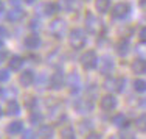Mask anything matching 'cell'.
<instances>
[{
  "label": "cell",
  "instance_id": "1",
  "mask_svg": "<svg viewBox=\"0 0 146 139\" xmlns=\"http://www.w3.org/2000/svg\"><path fill=\"white\" fill-rule=\"evenodd\" d=\"M68 41L73 48H82L86 44V33L81 28H73L68 34Z\"/></svg>",
  "mask_w": 146,
  "mask_h": 139
},
{
  "label": "cell",
  "instance_id": "2",
  "mask_svg": "<svg viewBox=\"0 0 146 139\" xmlns=\"http://www.w3.org/2000/svg\"><path fill=\"white\" fill-rule=\"evenodd\" d=\"M81 64L84 69H87V71H90V69H95L96 64H98V56H96V53L93 50H87L82 53L81 56Z\"/></svg>",
  "mask_w": 146,
  "mask_h": 139
},
{
  "label": "cell",
  "instance_id": "3",
  "mask_svg": "<svg viewBox=\"0 0 146 139\" xmlns=\"http://www.w3.org/2000/svg\"><path fill=\"white\" fill-rule=\"evenodd\" d=\"M129 11H131L129 3L120 2V3H117V5L112 8V17L113 19H123V17H126L127 14H129Z\"/></svg>",
  "mask_w": 146,
  "mask_h": 139
},
{
  "label": "cell",
  "instance_id": "4",
  "mask_svg": "<svg viewBox=\"0 0 146 139\" xmlns=\"http://www.w3.org/2000/svg\"><path fill=\"white\" fill-rule=\"evenodd\" d=\"M123 85H124L123 78H107L104 81V88L112 92H121L123 91Z\"/></svg>",
  "mask_w": 146,
  "mask_h": 139
},
{
  "label": "cell",
  "instance_id": "5",
  "mask_svg": "<svg viewBox=\"0 0 146 139\" xmlns=\"http://www.w3.org/2000/svg\"><path fill=\"white\" fill-rule=\"evenodd\" d=\"M86 27H87L89 33H98L101 30V22L92 13H87V16H86Z\"/></svg>",
  "mask_w": 146,
  "mask_h": 139
},
{
  "label": "cell",
  "instance_id": "6",
  "mask_svg": "<svg viewBox=\"0 0 146 139\" xmlns=\"http://www.w3.org/2000/svg\"><path fill=\"white\" fill-rule=\"evenodd\" d=\"M50 31L51 34H54L56 38H61L65 31V22L62 19H56L50 24Z\"/></svg>",
  "mask_w": 146,
  "mask_h": 139
},
{
  "label": "cell",
  "instance_id": "7",
  "mask_svg": "<svg viewBox=\"0 0 146 139\" xmlns=\"http://www.w3.org/2000/svg\"><path fill=\"white\" fill-rule=\"evenodd\" d=\"M58 6L61 9H64V11H67V13H73V11L78 9L79 3H78V0H59Z\"/></svg>",
  "mask_w": 146,
  "mask_h": 139
},
{
  "label": "cell",
  "instance_id": "8",
  "mask_svg": "<svg viewBox=\"0 0 146 139\" xmlns=\"http://www.w3.org/2000/svg\"><path fill=\"white\" fill-rule=\"evenodd\" d=\"M75 106L79 113H89V111H92V108H93V103H92V100H89V99H79Z\"/></svg>",
  "mask_w": 146,
  "mask_h": 139
},
{
  "label": "cell",
  "instance_id": "9",
  "mask_svg": "<svg viewBox=\"0 0 146 139\" xmlns=\"http://www.w3.org/2000/svg\"><path fill=\"white\" fill-rule=\"evenodd\" d=\"M117 106V100L113 95H104L101 99V108L104 111H112Z\"/></svg>",
  "mask_w": 146,
  "mask_h": 139
},
{
  "label": "cell",
  "instance_id": "10",
  "mask_svg": "<svg viewBox=\"0 0 146 139\" xmlns=\"http://www.w3.org/2000/svg\"><path fill=\"white\" fill-rule=\"evenodd\" d=\"M132 72L137 75H141V74H146V60H141V58H138V60H135L132 62L131 66Z\"/></svg>",
  "mask_w": 146,
  "mask_h": 139
},
{
  "label": "cell",
  "instance_id": "11",
  "mask_svg": "<svg viewBox=\"0 0 146 139\" xmlns=\"http://www.w3.org/2000/svg\"><path fill=\"white\" fill-rule=\"evenodd\" d=\"M50 86L53 89H61L64 86V75L61 72H54L50 78Z\"/></svg>",
  "mask_w": 146,
  "mask_h": 139
},
{
  "label": "cell",
  "instance_id": "12",
  "mask_svg": "<svg viewBox=\"0 0 146 139\" xmlns=\"http://www.w3.org/2000/svg\"><path fill=\"white\" fill-rule=\"evenodd\" d=\"M53 128L50 127V125H42V127H39V130H37V136L40 139H51L53 138Z\"/></svg>",
  "mask_w": 146,
  "mask_h": 139
},
{
  "label": "cell",
  "instance_id": "13",
  "mask_svg": "<svg viewBox=\"0 0 146 139\" xmlns=\"http://www.w3.org/2000/svg\"><path fill=\"white\" fill-rule=\"evenodd\" d=\"M129 48H131V44L127 39H121L120 42L117 44V53L120 55V56H124V55L129 53Z\"/></svg>",
  "mask_w": 146,
  "mask_h": 139
},
{
  "label": "cell",
  "instance_id": "14",
  "mask_svg": "<svg viewBox=\"0 0 146 139\" xmlns=\"http://www.w3.org/2000/svg\"><path fill=\"white\" fill-rule=\"evenodd\" d=\"M19 81H20V85H22V86H31V85H33V81H34V74L31 71H25L22 75H20Z\"/></svg>",
  "mask_w": 146,
  "mask_h": 139
},
{
  "label": "cell",
  "instance_id": "15",
  "mask_svg": "<svg viewBox=\"0 0 146 139\" xmlns=\"http://www.w3.org/2000/svg\"><path fill=\"white\" fill-rule=\"evenodd\" d=\"M23 16H25V13L20 8H13L11 11H8V14H6L8 20H11V22H17V20H20Z\"/></svg>",
  "mask_w": 146,
  "mask_h": 139
},
{
  "label": "cell",
  "instance_id": "16",
  "mask_svg": "<svg viewBox=\"0 0 146 139\" xmlns=\"http://www.w3.org/2000/svg\"><path fill=\"white\" fill-rule=\"evenodd\" d=\"M25 46H27V48H37V47L40 46L39 36H37V34H30V36H27Z\"/></svg>",
  "mask_w": 146,
  "mask_h": 139
},
{
  "label": "cell",
  "instance_id": "17",
  "mask_svg": "<svg viewBox=\"0 0 146 139\" xmlns=\"http://www.w3.org/2000/svg\"><path fill=\"white\" fill-rule=\"evenodd\" d=\"M20 113V106L19 103L16 102V100H9L8 103H6V114H9V116H16V114Z\"/></svg>",
  "mask_w": 146,
  "mask_h": 139
},
{
  "label": "cell",
  "instance_id": "18",
  "mask_svg": "<svg viewBox=\"0 0 146 139\" xmlns=\"http://www.w3.org/2000/svg\"><path fill=\"white\" fill-rule=\"evenodd\" d=\"M95 8L96 11H100L103 14V13H107L110 8V0H95Z\"/></svg>",
  "mask_w": 146,
  "mask_h": 139
},
{
  "label": "cell",
  "instance_id": "19",
  "mask_svg": "<svg viewBox=\"0 0 146 139\" xmlns=\"http://www.w3.org/2000/svg\"><path fill=\"white\" fill-rule=\"evenodd\" d=\"M22 122L20 120H14V122H11L8 125V128H6V131H8L9 134H17V133H20L22 131Z\"/></svg>",
  "mask_w": 146,
  "mask_h": 139
},
{
  "label": "cell",
  "instance_id": "20",
  "mask_svg": "<svg viewBox=\"0 0 146 139\" xmlns=\"http://www.w3.org/2000/svg\"><path fill=\"white\" fill-rule=\"evenodd\" d=\"M113 69V62L110 61V58H104L101 61V67H100V71H101V74H110Z\"/></svg>",
  "mask_w": 146,
  "mask_h": 139
},
{
  "label": "cell",
  "instance_id": "21",
  "mask_svg": "<svg viewBox=\"0 0 146 139\" xmlns=\"http://www.w3.org/2000/svg\"><path fill=\"white\" fill-rule=\"evenodd\" d=\"M112 124L118 128H123V127H127V119H126L124 114H117V116L112 119Z\"/></svg>",
  "mask_w": 146,
  "mask_h": 139
},
{
  "label": "cell",
  "instance_id": "22",
  "mask_svg": "<svg viewBox=\"0 0 146 139\" xmlns=\"http://www.w3.org/2000/svg\"><path fill=\"white\" fill-rule=\"evenodd\" d=\"M58 8H59V6L56 5V3L48 2V3H45V5H44L42 9H44V14H45V16H53L54 13L58 11Z\"/></svg>",
  "mask_w": 146,
  "mask_h": 139
},
{
  "label": "cell",
  "instance_id": "23",
  "mask_svg": "<svg viewBox=\"0 0 146 139\" xmlns=\"http://www.w3.org/2000/svg\"><path fill=\"white\" fill-rule=\"evenodd\" d=\"M61 138L62 139H75V130H73L70 125H65L61 130Z\"/></svg>",
  "mask_w": 146,
  "mask_h": 139
},
{
  "label": "cell",
  "instance_id": "24",
  "mask_svg": "<svg viewBox=\"0 0 146 139\" xmlns=\"http://www.w3.org/2000/svg\"><path fill=\"white\" fill-rule=\"evenodd\" d=\"M23 64V60L20 56H13L11 60H9V67L13 69V71H19L20 67H22Z\"/></svg>",
  "mask_w": 146,
  "mask_h": 139
},
{
  "label": "cell",
  "instance_id": "25",
  "mask_svg": "<svg viewBox=\"0 0 146 139\" xmlns=\"http://www.w3.org/2000/svg\"><path fill=\"white\" fill-rule=\"evenodd\" d=\"M135 127H137L138 131H146V114H141V116L137 117V120H135Z\"/></svg>",
  "mask_w": 146,
  "mask_h": 139
},
{
  "label": "cell",
  "instance_id": "26",
  "mask_svg": "<svg viewBox=\"0 0 146 139\" xmlns=\"http://www.w3.org/2000/svg\"><path fill=\"white\" fill-rule=\"evenodd\" d=\"M68 86L75 91V89H78V86H79V78H78V75L76 74H72L70 77H68Z\"/></svg>",
  "mask_w": 146,
  "mask_h": 139
},
{
  "label": "cell",
  "instance_id": "27",
  "mask_svg": "<svg viewBox=\"0 0 146 139\" xmlns=\"http://www.w3.org/2000/svg\"><path fill=\"white\" fill-rule=\"evenodd\" d=\"M134 89L137 92H146V81H143V80H135L134 81Z\"/></svg>",
  "mask_w": 146,
  "mask_h": 139
},
{
  "label": "cell",
  "instance_id": "28",
  "mask_svg": "<svg viewBox=\"0 0 146 139\" xmlns=\"http://www.w3.org/2000/svg\"><path fill=\"white\" fill-rule=\"evenodd\" d=\"M30 120H31V124H39L40 120H42V114L37 113V111H33L31 116H30Z\"/></svg>",
  "mask_w": 146,
  "mask_h": 139
},
{
  "label": "cell",
  "instance_id": "29",
  "mask_svg": "<svg viewBox=\"0 0 146 139\" xmlns=\"http://www.w3.org/2000/svg\"><path fill=\"white\" fill-rule=\"evenodd\" d=\"M8 80H9V72L6 71V69H2V71H0V81L5 83V81H8Z\"/></svg>",
  "mask_w": 146,
  "mask_h": 139
},
{
  "label": "cell",
  "instance_id": "30",
  "mask_svg": "<svg viewBox=\"0 0 146 139\" xmlns=\"http://www.w3.org/2000/svg\"><path fill=\"white\" fill-rule=\"evenodd\" d=\"M22 139H34V136H33V131H25V134H23V138Z\"/></svg>",
  "mask_w": 146,
  "mask_h": 139
},
{
  "label": "cell",
  "instance_id": "31",
  "mask_svg": "<svg viewBox=\"0 0 146 139\" xmlns=\"http://www.w3.org/2000/svg\"><path fill=\"white\" fill-rule=\"evenodd\" d=\"M34 105H36V100H34L33 97H31L30 100H27V106H28V108H33Z\"/></svg>",
  "mask_w": 146,
  "mask_h": 139
},
{
  "label": "cell",
  "instance_id": "32",
  "mask_svg": "<svg viewBox=\"0 0 146 139\" xmlns=\"http://www.w3.org/2000/svg\"><path fill=\"white\" fill-rule=\"evenodd\" d=\"M86 139H101V138H100V134H98V133H90Z\"/></svg>",
  "mask_w": 146,
  "mask_h": 139
},
{
  "label": "cell",
  "instance_id": "33",
  "mask_svg": "<svg viewBox=\"0 0 146 139\" xmlns=\"http://www.w3.org/2000/svg\"><path fill=\"white\" fill-rule=\"evenodd\" d=\"M140 38L143 41H146V27H143V28L140 30Z\"/></svg>",
  "mask_w": 146,
  "mask_h": 139
},
{
  "label": "cell",
  "instance_id": "34",
  "mask_svg": "<svg viewBox=\"0 0 146 139\" xmlns=\"http://www.w3.org/2000/svg\"><path fill=\"white\" fill-rule=\"evenodd\" d=\"M140 8L143 11H146V0H140Z\"/></svg>",
  "mask_w": 146,
  "mask_h": 139
},
{
  "label": "cell",
  "instance_id": "35",
  "mask_svg": "<svg viewBox=\"0 0 146 139\" xmlns=\"http://www.w3.org/2000/svg\"><path fill=\"white\" fill-rule=\"evenodd\" d=\"M6 36V30L3 27H0V38H5Z\"/></svg>",
  "mask_w": 146,
  "mask_h": 139
},
{
  "label": "cell",
  "instance_id": "36",
  "mask_svg": "<svg viewBox=\"0 0 146 139\" xmlns=\"http://www.w3.org/2000/svg\"><path fill=\"white\" fill-rule=\"evenodd\" d=\"M20 2H22V0H9V3H11V5H16V6L19 5Z\"/></svg>",
  "mask_w": 146,
  "mask_h": 139
},
{
  "label": "cell",
  "instance_id": "37",
  "mask_svg": "<svg viewBox=\"0 0 146 139\" xmlns=\"http://www.w3.org/2000/svg\"><path fill=\"white\" fill-rule=\"evenodd\" d=\"M140 106H141V108H145V109H146V99H143V100L140 102Z\"/></svg>",
  "mask_w": 146,
  "mask_h": 139
},
{
  "label": "cell",
  "instance_id": "38",
  "mask_svg": "<svg viewBox=\"0 0 146 139\" xmlns=\"http://www.w3.org/2000/svg\"><path fill=\"white\" fill-rule=\"evenodd\" d=\"M5 56H6V53H5V52H2V53H0V61H2Z\"/></svg>",
  "mask_w": 146,
  "mask_h": 139
},
{
  "label": "cell",
  "instance_id": "39",
  "mask_svg": "<svg viewBox=\"0 0 146 139\" xmlns=\"http://www.w3.org/2000/svg\"><path fill=\"white\" fill-rule=\"evenodd\" d=\"M0 11H3V3H2V0H0Z\"/></svg>",
  "mask_w": 146,
  "mask_h": 139
},
{
  "label": "cell",
  "instance_id": "40",
  "mask_svg": "<svg viewBox=\"0 0 146 139\" xmlns=\"http://www.w3.org/2000/svg\"><path fill=\"white\" fill-rule=\"evenodd\" d=\"M25 2H27V3H34L36 0H25Z\"/></svg>",
  "mask_w": 146,
  "mask_h": 139
},
{
  "label": "cell",
  "instance_id": "41",
  "mask_svg": "<svg viewBox=\"0 0 146 139\" xmlns=\"http://www.w3.org/2000/svg\"><path fill=\"white\" fill-rule=\"evenodd\" d=\"M0 116H2V108H0Z\"/></svg>",
  "mask_w": 146,
  "mask_h": 139
}]
</instances>
